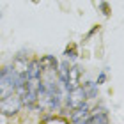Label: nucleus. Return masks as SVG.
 I'll list each match as a JSON object with an SVG mask.
<instances>
[{"instance_id":"1","label":"nucleus","mask_w":124,"mask_h":124,"mask_svg":"<svg viewBox=\"0 0 124 124\" xmlns=\"http://www.w3.org/2000/svg\"><path fill=\"white\" fill-rule=\"evenodd\" d=\"M21 106V99L16 98V96H4L0 98V112L4 114H16Z\"/></svg>"},{"instance_id":"2","label":"nucleus","mask_w":124,"mask_h":124,"mask_svg":"<svg viewBox=\"0 0 124 124\" xmlns=\"http://www.w3.org/2000/svg\"><path fill=\"white\" fill-rule=\"evenodd\" d=\"M83 99H85V91H83V87H75L69 92V106H71V108L82 106Z\"/></svg>"},{"instance_id":"3","label":"nucleus","mask_w":124,"mask_h":124,"mask_svg":"<svg viewBox=\"0 0 124 124\" xmlns=\"http://www.w3.org/2000/svg\"><path fill=\"white\" fill-rule=\"evenodd\" d=\"M39 66L43 67V69H48V71H55L57 69V60H55L53 57H50V55H46V57H43L41 62H39Z\"/></svg>"},{"instance_id":"4","label":"nucleus","mask_w":124,"mask_h":124,"mask_svg":"<svg viewBox=\"0 0 124 124\" xmlns=\"http://www.w3.org/2000/svg\"><path fill=\"white\" fill-rule=\"evenodd\" d=\"M69 66H67V62L64 64H60V69H59V75H60V80L66 83V87H69Z\"/></svg>"},{"instance_id":"5","label":"nucleus","mask_w":124,"mask_h":124,"mask_svg":"<svg viewBox=\"0 0 124 124\" xmlns=\"http://www.w3.org/2000/svg\"><path fill=\"white\" fill-rule=\"evenodd\" d=\"M85 122H89V124H96V122H108V117H106L105 114H94L92 117L85 119Z\"/></svg>"},{"instance_id":"6","label":"nucleus","mask_w":124,"mask_h":124,"mask_svg":"<svg viewBox=\"0 0 124 124\" xmlns=\"http://www.w3.org/2000/svg\"><path fill=\"white\" fill-rule=\"evenodd\" d=\"M66 57H71V59H75L76 57V44H67V48H66V52H64Z\"/></svg>"},{"instance_id":"7","label":"nucleus","mask_w":124,"mask_h":124,"mask_svg":"<svg viewBox=\"0 0 124 124\" xmlns=\"http://www.w3.org/2000/svg\"><path fill=\"white\" fill-rule=\"evenodd\" d=\"M44 122L46 124H53V122H59V124H66L67 121L62 119V117H48V119H44Z\"/></svg>"},{"instance_id":"8","label":"nucleus","mask_w":124,"mask_h":124,"mask_svg":"<svg viewBox=\"0 0 124 124\" xmlns=\"http://www.w3.org/2000/svg\"><path fill=\"white\" fill-rule=\"evenodd\" d=\"M99 9L103 11L105 16H110V7H108V4H106V2H101V4H99Z\"/></svg>"},{"instance_id":"9","label":"nucleus","mask_w":124,"mask_h":124,"mask_svg":"<svg viewBox=\"0 0 124 124\" xmlns=\"http://www.w3.org/2000/svg\"><path fill=\"white\" fill-rule=\"evenodd\" d=\"M106 80V75H105V73H101V75H99V78H98V85H99V83H103Z\"/></svg>"}]
</instances>
